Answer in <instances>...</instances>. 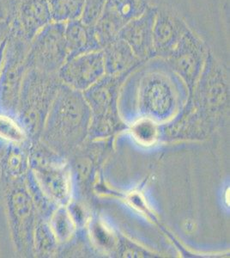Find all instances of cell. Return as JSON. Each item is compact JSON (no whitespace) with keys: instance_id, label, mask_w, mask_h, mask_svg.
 <instances>
[{"instance_id":"cell-1","label":"cell","mask_w":230,"mask_h":258,"mask_svg":"<svg viewBox=\"0 0 230 258\" xmlns=\"http://www.w3.org/2000/svg\"><path fill=\"white\" fill-rule=\"evenodd\" d=\"M148 8L146 0H107L102 15L94 26L102 47L118 37L123 27Z\"/></svg>"},{"instance_id":"cell-2","label":"cell","mask_w":230,"mask_h":258,"mask_svg":"<svg viewBox=\"0 0 230 258\" xmlns=\"http://www.w3.org/2000/svg\"><path fill=\"white\" fill-rule=\"evenodd\" d=\"M157 9L148 6L142 15L130 21L118 34V37L129 45L139 59L155 55L153 27Z\"/></svg>"},{"instance_id":"cell-3","label":"cell","mask_w":230,"mask_h":258,"mask_svg":"<svg viewBox=\"0 0 230 258\" xmlns=\"http://www.w3.org/2000/svg\"><path fill=\"white\" fill-rule=\"evenodd\" d=\"M188 27L177 14L168 9H157L153 27L155 55L167 58Z\"/></svg>"},{"instance_id":"cell-4","label":"cell","mask_w":230,"mask_h":258,"mask_svg":"<svg viewBox=\"0 0 230 258\" xmlns=\"http://www.w3.org/2000/svg\"><path fill=\"white\" fill-rule=\"evenodd\" d=\"M206 47L189 28L166 59L187 79H192L204 61Z\"/></svg>"},{"instance_id":"cell-5","label":"cell","mask_w":230,"mask_h":258,"mask_svg":"<svg viewBox=\"0 0 230 258\" xmlns=\"http://www.w3.org/2000/svg\"><path fill=\"white\" fill-rule=\"evenodd\" d=\"M105 71L102 50L70 58L64 69L65 79L73 85L85 88L102 76Z\"/></svg>"},{"instance_id":"cell-6","label":"cell","mask_w":230,"mask_h":258,"mask_svg":"<svg viewBox=\"0 0 230 258\" xmlns=\"http://www.w3.org/2000/svg\"><path fill=\"white\" fill-rule=\"evenodd\" d=\"M64 35L70 58L102 49L96 38L94 26L85 24L81 19L70 21L64 30Z\"/></svg>"},{"instance_id":"cell-7","label":"cell","mask_w":230,"mask_h":258,"mask_svg":"<svg viewBox=\"0 0 230 258\" xmlns=\"http://www.w3.org/2000/svg\"><path fill=\"white\" fill-rule=\"evenodd\" d=\"M102 52L104 68L109 73L124 70L139 59L129 45L119 37L102 47Z\"/></svg>"},{"instance_id":"cell-8","label":"cell","mask_w":230,"mask_h":258,"mask_svg":"<svg viewBox=\"0 0 230 258\" xmlns=\"http://www.w3.org/2000/svg\"><path fill=\"white\" fill-rule=\"evenodd\" d=\"M53 4L56 18L70 22L81 18L85 0H53Z\"/></svg>"},{"instance_id":"cell-9","label":"cell","mask_w":230,"mask_h":258,"mask_svg":"<svg viewBox=\"0 0 230 258\" xmlns=\"http://www.w3.org/2000/svg\"><path fill=\"white\" fill-rule=\"evenodd\" d=\"M107 0H85L81 19L85 24L95 26L102 15Z\"/></svg>"},{"instance_id":"cell-10","label":"cell","mask_w":230,"mask_h":258,"mask_svg":"<svg viewBox=\"0 0 230 258\" xmlns=\"http://www.w3.org/2000/svg\"><path fill=\"white\" fill-rule=\"evenodd\" d=\"M0 136L12 141H21L24 139V133L20 127L9 118L0 115Z\"/></svg>"},{"instance_id":"cell-11","label":"cell","mask_w":230,"mask_h":258,"mask_svg":"<svg viewBox=\"0 0 230 258\" xmlns=\"http://www.w3.org/2000/svg\"><path fill=\"white\" fill-rule=\"evenodd\" d=\"M135 137L143 144L149 145L154 142L157 137V129L154 124L148 120L136 124L133 129Z\"/></svg>"},{"instance_id":"cell-12","label":"cell","mask_w":230,"mask_h":258,"mask_svg":"<svg viewBox=\"0 0 230 258\" xmlns=\"http://www.w3.org/2000/svg\"><path fill=\"white\" fill-rule=\"evenodd\" d=\"M226 202H227V205H229V189H227L226 192Z\"/></svg>"}]
</instances>
